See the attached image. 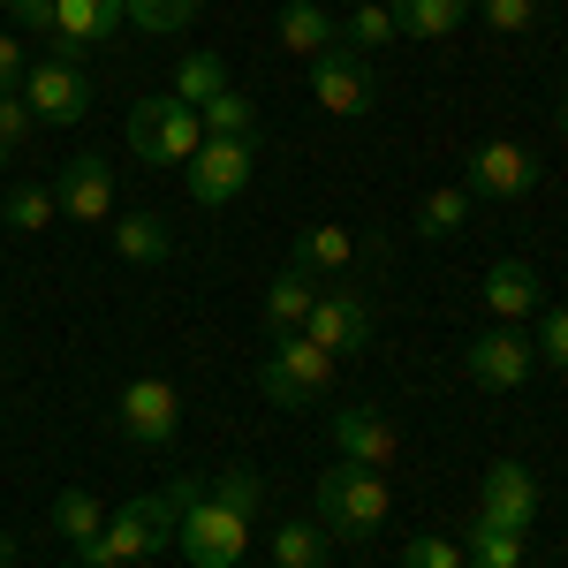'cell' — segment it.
I'll use <instances>...</instances> for the list:
<instances>
[{"label":"cell","mask_w":568,"mask_h":568,"mask_svg":"<svg viewBox=\"0 0 568 568\" xmlns=\"http://www.w3.org/2000/svg\"><path fill=\"white\" fill-rule=\"evenodd\" d=\"M402 568H463V546H447V538H409V546H402Z\"/></svg>","instance_id":"35"},{"label":"cell","mask_w":568,"mask_h":568,"mask_svg":"<svg viewBox=\"0 0 568 568\" xmlns=\"http://www.w3.org/2000/svg\"><path fill=\"white\" fill-rule=\"evenodd\" d=\"M530 349H546V364H554V372H568V311H546V334H538Z\"/></svg>","instance_id":"36"},{"label":"cell","mask_w":568,"mask_h":568,"mask_svg":"<svg viewBox=\"0 0 568 568\" xmlns=\"http://www.w3.org/2000/svg\"><path fill=\"white\" fill-rule=\"evenodd\" d=\"M160 546H175V500H168V493H136V500H122V508L99 524V538H91L77 561L84 568H130V561H144V554H160Z\"/></svg>","instance_id":"1"},{"label":"cell","mask_w":568,"mask_h":568,"mask_svg":"<svg viewBox=\"0 0 568 568\" xmlns=\"http://www.w3.org/2000/svg\"><path fill=\"white\" fill-rule=\"evenodd\" d=\"M23 106H31L39 130H77L91 114L84 69H77V61H31V69H23Z\"/></svg>","instance_id":"6"},{"label":"cell","mask_w":568,"mask_h":568,"mask_svg":"<svg viewBox=\"0 0 568 568\" xmlns=\"http://www.w3.org/2000/svg\"><path fill=\"white\" fill-rule=\"evenodd\" d=\"M311 99H318L326 114H342V122L372 114V99H379L372 61H364V53H349V45H326V53L311 61Z\"/></svg>","instance_id":"9"},{"label":"cell","mask_w":568,"mask_h":568,"mask_svg":"<svg viewBox=\"0 0 568 568\" xmlns=\"http://www.w3.org/2000/svg\"><path fill=\"white\" fill-rule=\"evenodd\" d=\"M485 16V31H500V39H524L530 23H538V0H470Z\"/></svg>","instance_id":"33"},{"label":"cell","mask_w":568,"mask_h":568,"mask_svg":"<svg viewBox=\"0 0 568 568\" xmlns=\"http://www.w3.org/2000/svg\"><path fill=\"white\" fill-rule=\"evenodd\" d=\"M463 190L470 197H530L538 190V160H530L516 136H485V144H470Z\"/></svg>","instance_id":"10"},{"label":"cell","mask_w":568,"mask_h":568,"mask_svg":"<svg viewBox=\"0 0 568 568\" xmlns=\"http://www.w3.org/2000/svg\"><path fill=\"white\" fill-rule=\"evenodd\" d=\"M0 8H23V0H0Z\"/></svg>","instance_id":"41"},{"label":"cell","mask_w":568,"mask_h":568,"mask_svg":"<svg viewBox=\"0 0 568 568\" xmlns=\"http://www.w3.org/2000/svg\"><path fill=\"white\" fill-rule=\"evenodd\" d=\"M304 334H311L326 356H349V349H364V342H372V304H364L356 288H318V304H311Z\"/></svg>","instance_id":"12"},{"label":"cell","mask_w":568,"mask_h":568,"mask_svg":"<svg viewBox=\"0 0 568 568\" xmlns=\"http://www.w3.org/2000/svg\"><path fill=\"white\" fill-rule=\"evenodd\" d=\"M334 364L342 356H326L311 334H273V349L258 356V394L273 409H311L318 394L334 387Z\"/></svg>","instance_id":"2"},{"label":"cell","mask_w":568,"mask_h":568,"mask_svg":"<svg viewBox=\"0 0 568 568\" xmlns=\"http://www.w3.org/2000/svg\"><path fill=\"white\" fill-rule=\"evenodd\" d=\"M485 311H500V318L538 311V273H530L524 258H500L493 273H485Z\"/></svg>","instance_id":"23"},{"label":"cell","mask_w":568,"mask_h":568,"mask_svg":"<svg viewBox=\"0 0 568 568\" xmlns=\"http://www.w3.org/2000/svg\"><path fill=\"white\" fill-rule=\"evenodd\" d=\"M16 16H23V23H31V31H45V23H53V0H23V8H16Z\"/></svg>","instance_id":"38"},{"label":"cell","mask_w":568,"mask_h":568,"mask_svg":"<svg viewBox=\"0 0 568 568\" xmlns=\"http://www.w3.org/2000/svg\"><path fill=\"white\" fill-rule=\"evenodd\" d=\"M197 144H205V122H197V106H182L175 91L130 106V152L136 160H152V168H190Z\"/></svg>","instance_id":"4"},{"label":"cell","mask_w":568,"mask_h":568,"mask_svg":"<svg viewBox=\"0 0 568 568\" xmlns=\"http://www.w3.org/2000/svg\"><path fill=\"white\" fill-rule=\"evenodd\" d=\"M99 524H106V508L91 500L84 485H69V493L53 500V530H61V546H77V554H84L91 538H99Z\"/></svg>","instance_id":"26"},{"label":"cell","mask_w":568,"mask_h":568,"mask_svg":"<svg viewBox=\"0 0 568 568\" xmlns=\"http://www.w3.org/2000/svg\"><path fill=\"white\" fill-rule=\"evenodd\" d=\"M114 31H122V0H53V23H45V39H61V61L106 45Z\"/></svg>","instance_id":"16"},{"label":"cell","mask_w":568,"mask_h":568,"mask_svg":"<svg viewBox=\"0 0 568 568\" xmlns=\"http://www.w3.org/2000/svg\"><path fill=\"white\" fill-rule=\"evenodd\" d=\"M387 16H394L402 39L439 45V39H455V31L470 23V0H387Z\"/></svg>","instance_id":"17"},{"label":"cell","mask_w":568,"mask_h":568,"mask_svg":"<svg viewBox=\"0 0 568 568\" xmlns=\"http://www.w3.org/2000/svg\"><path fill=\"white\" fill-rule=\"evenodd\" d=\"M61 220V197H53V182H16L8 197H0V227H16V235H45Z\"/></svg>","instance_id":"22"},{"label":"cell","mask_w":568,"mask_h":568,"mask_svg":"<svg viewBox=\"0 0 568 568\" xmlns=\"http://www.w3.org/2000/svg\"><path fill=\"white\" fill-rule=\"evenodd\" d=\"M334 447H342V463H356V470H387L394 455H402V433H394L387 409L356 402V409H334Z\"/></svg>","instance_id":"13"},{"label":"cell","mask_w":568,"mask_h":568,"mask_svg":"<svg viewBox=\"0 0 568 568\" xmlns=\"http://www.w3.org/2000/svg\"><path fill=\"white\" fill-rule=\"evenodd\" d=\"M478 524H493V530H530L538 524V478H530L524 463H493V470H485Z\"/></svg>","instance_id":"15"},{"label":"cell","mask_w":568,"mask_h":568,"mask_svg":"<svg viewBox=\"0 0 568 568\" xmlns=\"http://www.w3.org/2000/svg\"><path fill=\"white\" fill-rule=\"evenodd\" d=\"M326 546H334V538H326V530H318V516H296V524H281L273 530V568H326Z\"/></svg>","instance_id":"25"},{"label":"cell","mask_w":568,"mask_h":568,"mask_svg":"<svg viewBox=\"0 0 568 568\" xmlns=\"http://www.w3.org/2000/svg\"><path fill=\"white\" fill-rule=\"evenodd\" d=\"M175 546L190 568H235L243 546H251V516H235V508H220L213 493H197L175 516Z\"/></svg>","instance_id":"5"},{"label":"cell","mask_w":568,"mask_h":568,"mask_svg":"<svg viewBox=\"0 0 568 568\" xmlns=\"http://www.w3.org/2000/svg\"><path fill=\"white\" fill-rule=\"evenodd\" d=\"M8 561H16V538H8V530H0V568H8Z\"/></svg>","instance_id":"40"},{"label":"cell","mask_w":568,"mask_h":568,"mask_svg":"<svg viewBox=\"0 0 568 568\" xmlns=\"http://www.w3.org/2000/svg\"><path fill=\"white\" fill-rule=\"evenodd\" d=\"M530 364H538V349H530L516 326H493V334H478V342L463 349V372H470L478 387H493V394L524 387V379H530Z\"/></svg>","instance_id":"14"},{"label":"cell","mask_w":568,"mask_h":568,"mask_svg":"<svg viewBox=\"0 0 568 568\" xmlns=\"http://www.w3.org/2000/svg\"><path fill=\"white\" fill-rule=\"evenodd\" d=\"M349 258H356V243H349V227H334V220L304 227V235H296V251H288V265H296V273H311V281L342 273Z\"/></svg>","instance_id":"20"},{"label":"cell","mask_w":568,"mask_h":568,"mask_svg":"<svg viewBox=\"0 0 568 568\" xmlns=\"http://www.w3.org/2000/svg\"><path fill=\"white\" fill-rule=\"evenodd\" d=\"M114 433L136 447H168L182 433V387L175 379H130L114 402Z\"/></svg>","instance_id":"7"},{"label":"cell","mask_w":568,"mask_h":568,"mask_svg":"<svg viewBox=\"0 0 568 568\" xmlns=\"http://www.w3.org/2000/svg\"><path fill=\"white\" fill-rule=\"evenodd\" d=\"M182 182H190V197L197 205H235L243 190H251V136H205L197 144V160L182 168Z\"/></svg>","instance_id":"8"},{"label":"cell","mask_w":568,"mask_h":568,"mask_svg":"<svg viewBox=\"0 0 568 568\" xmlns=\"http://www.w3.org/2000/svg\"><path fill=\"white\" fill-rule=\"evenodd\" d=\"M394 39H402V31H394L387 0H364V8H356L349 23H342V45H349V53H364V61H372L379 45H394Z\"/></svg>","instance_id":"29"},{"label":"cell","mask_w":568,"mask_h":568,"mask_svg":"<svg viewBox=\"0 0 568 568\" xmlns=\"http://www.w3.org/2000/svg\"><path fill=\"white\" fill-rule=\"evenodd\" d=\"M554 122H561V144H568V91H561V106H554Z\"/></svg>","instance_id":"39"},{"label":"cell","mask_w":568,"mask_h":568,"mask_svg":"<svg viewBox=\"0 0 568 568\" xmlns=\"http://www.w3.org/2000/svg\"><path fill=\"white\" fill-rule=\"evenodd\" d=\"M387 478L379 470H356V463H342V470H326L318 478V530L326 538H372V530L387 524Z\"/></svg>","instance_id":"3"},{"label":"cell","mask_w":568,"mask_h":568,"mask_svg":"<svg viewBox=\"0 0 568 568\" xmlns=\"http://www.w3.org/2000/svg\"><path fill=\"white\" fill-rule=\"evenodd\" d=\"M31 130H39V122H31L23 91H16V99H0V168H8V160L23 152V136H31Z\"/></svg>","instance_id":"34"},{"label":"cell","mask_w":568,"mask_h":568,"mask_svg":"<svg viewBox=\"0 0 568 568\" xmlns=\"http://www.w3.org/2000/svg\"><path fill=\"white\" fill-rule=\"evenodd\" d=\"M106 243H114V258H130V265H160L168 258V220L122 213V220H106Z\"/></svg>","instance_id":"21"},{"label":"cell","mask_w":568,"mask_h":568,"mask_svg":"<svg viewBox=\"0 0 568 568\" xmlns=\"http://www.w3.org/2000/svg\"><path fill=\"white\" fill-rule=\"evenodd\" d=\"M197 122H205V136H251V130H258V106L227 84L220 99H205V106H197Z\"/></svg>","instance_id":"30"},{"label":"cell","mask_w":568,"mask_h":568,"mask_svg":"<svg viewBox=\"0 0 568 568\" xmlns=\"http://www.w3.org/2000/svg\"><path fill=\"white\" fill-rule=\"evenodd\" d=\"M311 304H318V281L296 273V265H281V273L265 281V326H273V334H304Z\"/></svg>","instance_id":"18"},{"label":"cell","mask_w":568,"mask_h":568,"mask_svg":"<svg viewBox=\"0 0 568 568\" xmlns=\"http://www.w3.org/2000/svg\"><path fill=\"white\" fill-rule=\"evenodd\" d=\"M53 197H61V220H77V227H106L114 220V168L99 160V152H77L61 182H53Z\"/></svg>","instance_id":"11"},{"label":"cell","mask_w":568,"mask_h":568,"mask_svg":"<svg viewBox=\"0 0 568 568\" xmlns=\"http://www.w3.org/2000/svg\"><path fill=\"white\" fill-rule=\"evenodd\" d=\"M213 500H220V508H235V516H258V500H265V478L251 470V463H235V470H220Z\"/></svg>","instance_id":"32"},{"label":"cell","mask_w":568,"mask_h":568,"mask_svg":"<svg viewBox=\"0 0 568 568\" xmlns=\"http://www.w3.org/2000/svg\"><path fill=\"white\" fill-rule=\"evenodd\" d=\"M220 91H227V61H220V53H182V69H175L182 106H205V99H220Z\"/></svg>","instance_id":"27"},{"label":"cell","mask_w":568,"mask_h":568,"mask_svg":"<svg viewBox=\"0 0 568 568\" xmlns=\"http://www.w3.org/2000/svg\"><path fill=\"white\" fill-rule=\"evenodd\" d=\"M463 227H470V190H425L417 235H425V243H455Z\"/></svg>","instance_id":"24"},{"label":"cell","mask_w":568,"mask_h":568,"mask_svg":"<svg viewBox=\"0 0 568 568\" xmlns=\"http://www.w3.org/2000/svg\"><path fill=\"white\" fill-rule=\"evenodd\" d=\"M23 69H31V61H23V45L0 39V99H16V91H23Z\"/></svg>","instance_id":"37"},{"label":"cell","mask_w":568,"mask_h":568,"mask_svg":"<svg viewBox=\"0 0 568 568\" xmlns=\"http://www.w3.org/2000/svg\"><path fill=\"white\" fill-rule=\"evenodd\" d=\"M122 16L136 31H152V39H175V31L197 23V0H122Z\"/></svg>","instance_id":"28"},{"label":"cell","mask_w":568,"mask_h":568,"mask_svg":"<svg viewBox=\"0 0 568 568\" xmlns=\"http://www.w3.org/2000/svg\"><path fill=\"white\" fill-rule=\"evenodd\" d=\"M470 568H524V530L470 524Z\"/></svg>","instance_id":"31"},{"label":"cell","mask_w":568,"mask_h":568,"mask_svg":"<svg viewBox=\"0 0 568 568\" xmlns=\"http://www.w3.org/2000/svg\"><path fill=\"white\" fill-rule=\"evenodd\" d=\"M273 31H281V45H288V53H296V61H318V53H326V45L342 39V31H334V16H326V8H318V0H288V8H281V23H273Z\"/></svg>","instance_id":"19"}]
</instances>
